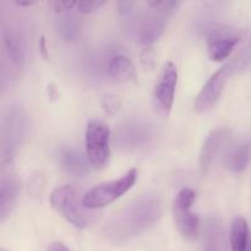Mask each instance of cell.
<instances>
[{
	"label": "cell",
	"mask_w": 251,
	"mask_h": 251,
	"mask_svg": "<svg viewBox=\"0 0 251 251\" xmlns=\"http://www.w3.org/2000/svg\"><path fill=\"white\" fill-rule=\"evenodd\" d=\"M163 213V200L156 193H146L115 213L103 233L113 243H125L154 225Z\"/></svg>",
	"instance_id": "6da1fadb"
},
{
	"label": "cell",
	"mask_w": 251,
	"mask_h": 251,
	"mask_svg": "<svg viewBox=\"0 0 251 251\" xmlns=\"http://www.w3.org/2000/svg\"><path fill=\"white\" fill-rule=\"evenodd\" d=\"M50 205L59 215L78 229L91 227L100 215L97 210H90L83 205V195L71 184H64L51 191Z\"/></svg>",
	"instance_id": "7a4b0ae2"
},
{
	"label": "cell",
	"mask_w": 251,
	"mask_h": 251,
	"mask_svg": "<svg viewBox=\"0 0 251 251\" xmlns=\"http://www.w3.org/2000/svg\"><path fill=\"white\" fill-rule=\"evenodd\" d=\"M137 176H139L137 169L131 168L120 178L93 186L83 195V205L90 210H100L114 202L134 186L137 180Z\"/></svg>",
	"instance_id": "3957f363"
},
{
	"label": "cell",
	"mask_w": 251,
	"mask_h": 251,
	"mask_svg": "<svg viewBox=\"0 0 251 251\" xmlns=\"http://www.w3.org/2000/svg\"><path fill=\"white\" fill-rule=\"evenodd\" d=\"M244 59L240 58V55L235 56L233 60L228 61L227 64L221 66L216 73L211 75L207 82L203 85L199 95L196 96L195 102H194V107H195L196 112H207L218 102L228 80L235 73L237 68H240V63Z\"/></svg>",
	"instance_id": "277c9868"
},
{
	"label": "cell",
	"mask_w": 251,
	"mask_h": 251,
	"mask_svg": "<svg viewBox=\"0 0 251 251\" xmlns=\"http://www.w3.org/2000/svg\"><path fill=\"white\" fill-rule=\"evenodd\" d=\"M110 130L105 123L93 119L85 134L87 159L95 169H103L110 158Z\"/></svg>",
	"instance_id": "5b68a950"
},
{
	"label": "cell",
	"mask_w": 251,
	"mask_h": 251,
	"mask_svg": "<svg viewBox=\"0 0 251 251\" xmlns=\"http://www.w3.org/2000/svg\"><path fill=\"white\" fill-rule=\"evenodd\" d=\"M180 1H149V14L145 15L140 26V39L144 44H152L163 34L167 19L178 10Z\"/></svg>",
	"instance_id": "8992f818"
},
{
	"label": "cell",
	"mask_w": 251,
	"mask_h": 251,
	"mask_svg": "<svg viewBox=\"0 0 251 251\" xmlns=\"http://www.w3.org/2000/svg\"><path fill=\"white\" fill-rule=\"evenodd\" d=\"M196 194L193 189L184 188L176 194L173 201V218L176 227L181 237L185 239H196L199 235L200 221L194 212H191V206L194 205Z\"/></svg>",
	"instance_id": "52a82bcc"
},
{
	"label": "cell",
	"mask_w": 251,
	"mask_h": 251,
	"mask_svg": "<svg viewBox=\"0 0 251 251\" xmlns=\"http://www.w3.org/2000/svg\"><path fill=\"white\" fill-rule=\"evenodd\" d=\"M178 83V69L174 63L168 61L163 65L152 92V104L162 117H169L173 108L176 88Z\"/></svg>",
	"instance_id": "ba28073f"
},
{
	"label": "cell",
	"mask_w": 251,
	"mask_h": 251,
	"mask_svg": "<svg viewBox=\"0 0 251 251\" xmlns=\"http://www.w3.org/2000/svg\"><path fill=\"white\" fill-rule=\"evenodd\" d=\"M20 190V181L15 172L11 169L2 172L0 180V222L4 223L17 203Z\"/></svg>",
	"instance_id": "9c48e42d"
},
{
	"label": "cell",
	"mask_w": 251,
	"mask_h": 251,
	"mask_svg": "<svg viewBox=\"0 0 251 251\" xmlns=\"http://www.w3.org/2000/svg\"><path fill=\"white\" fill-rule=\"evenodd\" d=\"M230 134H232V130L229 127L220 126L213 129L207 135L200 152V169L202 173L208 171L217 154L222 150L223 145L230 137Z\"/></svg>",
	"instance_id": "30bf717a"
},
{
	"label": "cell",
	"mask_w": 251,
	"mask_h": 251,
	"mask_svg": "<svg viewBox=\"0 0 251 251\" xmlns=\"http://www.w3.org/2000/svg\"><path fill=\"white\" fill-rule=\"evenodd\" d=\"M149 125L132 123L122 126L119 131V136H117V142L126 149H139L142 145L146 144L150 139Z\"/></svg>",
	"instance_id": "8fae6325"
},
{
	"label": "cell",
	"mask_w": 251,
	"mask_h": 251,
	"mask_svg": "<svg viewBox=\"0 0 251 251\" xmlns=\"http://www.w3.org/2000/svg\"><path fill=\"white\" fill-rule=\"evenodd\" d=\"M226 229L220 218L210 217L205 225V251H228Z\"/></svg>",
	"instance_id": "7c38bea8"
},
{
	"label": "cell",
	"mask_w": 251,
	"mask_h": 251,
	"mask_svg": "<svg viewBox=\"0 0 251 251\" xmlns=\"http://www.w3.org/2000/svg\"><path fill=\"white\" fill-rule=\"evenodd\" d=\"M2 38L7 58L11 60V64L16 70H20L25 61V44L21 34L12 28H4Z\"/></svg>",
	"instance_id": "4fadbf2b"
},
{
	"label": "cell",
	"mask_w": 251,
	"mask_h": 251,
	"mask_svg": "<svg viewBox=\"0 0 251 251\" xmlns=\"http://www.w3.org/2000/svg\"><path fill=\"white\" fill-rule=\"evenodd\" d=\"M109 75L118 82L134 83L136 82L137 75L132 61L125 55H117L110 60L108 66Z\"/></svg>",
	"instance_id": "5bb4252c"
},
{
	"label": "cell",
	"mask_w": 251,
	"mask_h": 251,
	"mask_svg": "<svg viewBox=\"0 0 251 251\" xmlns=\"http://www.w3.org/2000/svg\"><path fill=\"white\" fill-rule=\"evenodd\" d=\"M239 38L235 36H217L208 41L207 53L212 61H223L230 55Z\"/></svg>",
	"instance_id": "9a60e30c"
},
{
	"label": "cell",
	"mask_w": 251,
	"mask_h": 251,
	"mask_svg": "<svg viewBox=\"0 0 251 251\" xmlns=\"http://www.w3.org/2000/svg\"><path fill=\"white\" fill-rule=\"evenodd\" d=\"M250 159V146L248 144H239L228 151L225 157V166L233 173H242L248 167Z\"/></svg>",
	"instance_id": "2e32d148"
},
{
	"label": "cell",
	"mask_w": 251,
	"mask_h": 251,
	"mask_svg": "<svg viewBox=\"0 0 251 251\" xmlns=\"http://www.w3.org/2000/svg\"><path fill=\"white\" fill-rule=\"evenodd\" d=\"M249 245V226L245 218L235 217L230 226V250L248 251Z\"/></svg>",
	"instance_id": "e0dca14e"
},
{
	"label": "cell",
	"mask_w": 251,
	"mask_h": 251,
	"mask_svg": "<svg viewBox=\"0 0 251 251\" xmlns=\"http://www.w3.org/2000/svg\"><path fill=\"white\" fill-rule=\"evenodd\" d=\"M60 161L63 168L74 176H82L87 173V164L82 154L75 149H65L61 151Z\"/></svg>",
	"instance_id": "ac0fdd59"
},
{
	"label": "cell",
	"mask_w": 251,
	"mask_h": 251,
	"mask_svg": "<svg viewBox=\"0 0 251 251\" xmlns=\"http://www.w3.org/2000/svg\"><path fill=\"white\" fill-rule=\"evenodd\" d=\"M100 107L107 114H115L122 107V100L118 95L114 93H105L100 98Z\"/></svg>",
	"instance_id": "d6986e66"
},
{
	"label": "cell",
	"mask_w": 251,
	"mask_h": 251,
	"mask_svg": "<svg viewBox=\"0 0 251 251\" xmlns=\"http://www.w3.org/2000/svg\"><path fill=\"white\" fill-rule=\"evenodd\" d=\"M105 2L102 0H82V1H76L75 10L82 14H91V12L96 11V10L100 9Z\"/></svg>",
	"instance_id": "ffe728a7"
},
{
	"label": "cell",
	"mask_w": 251,
	"mask_h": 251,
	"mask_svg": "<svg viewBox=\"0 0 251 251\" xmlns=\"http://www.w3.org/2000/svg\"><path fill=\"white\" fill-rule=\"evenodd\" d=\"M140 61L146 69L153 68L154 61H156V51L151 46H147L146 48L142 49L140 53Z\"/></svg>",
	"instance_id": "44dd1931"
},
{
	"label": "cell",
	"mask_w": 251,
	"mask_h": 251,
	"mask_svg": "<svg viewBox=\"0 0 251 251\" xmlns=\"http://www.w3.org/2000/svg\"><path fill=\"white\" fill-rule=\"evenodd\" d=\"M76 1H53L50 2V6L53 7V10L59 14H63V12L69 11V10L75 9Z\"/></svg>",
	"instance_id": "7402d4cb"
},
{
	"label": "cell",
	"mask_w": 251,
	"mask_h": 251,
	"mask_svg": "<svg viewBox=\"0 0 251 251\" xmlns=\"http://www.w3.org/2000/svg\"><path fill=\"white\" fill-rule=\"evenodd\" d=\"M39 49H41V54L44 58V60H48L49 54H48V49H47L46 37L44 36H41V38H39Z\"/></svg>",
	"instance_id": "603a6c76"
},
{
	"label": "cell",
	"mask_w": 251,
	"mask_h": 251,
	"mask_svg": "<svg viewBox=\"0 0 251 251\" xmlns=\"http://www.w3.org/2000/svg\"><path fill=\"white\" fill-rule=\"evenodd\" d=\"M47 251H70L68 249V248L65 247V245L63 244V243H53V244L49 245L48 250Z\"/></svg>",
	"instance_id": "cb8c5ba5"
},
{
	"label": "cell",
	"mask_w": 251,
	"mask_h": 251,
	"mask_svg": "<svg viewBox=\"0 0 251 251\" xmlns=\"http://www.w3.org/2000/svg\"><path fill=\"white\" fill-rule=\"evenodd\" d=\"M16 4L20 5V6H31V5L34 4V1H29V0H27V1H24V0H17Z\"/></svg>",
	"instance_id": "d4e9b609"
},
{
	"label": "cell",
	"mask_w": 251,
	"mask_h": 251,
	"mask_svg": "<svg viewBox=\"0 0 251 251\" xmlns=\"http://www.w3.org/2000/svg\"><path fill=\"white\" fill-rule=\"evenodd\" d=\"M0 251H7V250L4 249V248H1V249H0Z\"/></svg>",
	"instance_id": "484cf974"
},
{
	"label": "cell",
	"mask_w": 251,
	"mask_h": 251,
	"mask_svg": "<svg viewBox=\"0 0 251 251\" xmlns=\"http://www.w3.org/2000/svg\"><path fill=\"white\" fill-rule=\"evenodd\" d=\"M250 251H251V249H250Z\"/></svg>",
	"instance_id": "4316f807"
}]
</instances>
